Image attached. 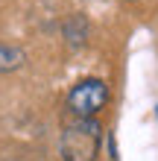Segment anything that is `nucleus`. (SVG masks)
<instances>
[{
    "mask_svg": "<svg viewBox=\"0 0 158 161\" xmlns=\"http://www.w3.org/2000/svg\"><path fill=\"white\" fill-rule=\"evenodd\" d=\"M103 144V129L97 117H70L62 129L59 153L62 161H94L100 155Z\"/></svg>",
    "mask_w": 158,
    "mask_h": 161,
    "instance_id": "f257e3e1",
    "label": "nucleus"
},
{
    "mask_svg": "<svg viewBox=\"0 0 158 161\" xmlns=\"http://www.w3.org/2000/svg\"><path fill=\"white\" fill-rule=\"evenodd\" d=\"M108 103V85L97 76L79 79L68 91V111L73 117H97Z\"/></svg>",
    "mask_w": 158,
    "mask_h": 161,
    "instance_id": "f03ea898",
    "label": "nucleus"
},
{
    "mask_svg": "<svg viewBox=\"0 0 158 161\" xmlns=\"http://www.w3.org/2000/svg\"><path fill=\"white\" fill-rule=\"evenodd\" d=\"M62 32H64V38H68L70 47H82V44L88 41V32L91 30H88V24H85V18H82V15H73L70 21L62 26Z\"/></svg>",
    "mask_w": 158,
    "mask_h": 161,
    "instance_id": "7ed1b4c3",
    "label": "nucleus"
},
{
    "mask_svg": "<svg viewBox=\"0 0 158 161\" xmlns=\"http://www.w3.org/2000/svg\"><path fill=\"white\" fill-rule=\"evenodd\" d=\"M21 64H24V50L0 41V73H12V70L21 68Z\"/></svg>",
    "mask_w": 158,
    "mask_h": 161,
    "instance_id": "20e7f679",
    "label": "nucleus"
},
{
    "mask_svg": "<svg viewBox=\"0 0 158 161\" xmlns=\"http://www.w3.org/2000/svg\"><path fill=\"white\" fill-rule=\"evenodd\" d=\"M155 117H158V106H155Z\"/></svg>",
    "mask_w": 158,
    "mask_h": 161,
    "instance_id": "39448f33",
    "label": "nucleus"
}]
</instances>
